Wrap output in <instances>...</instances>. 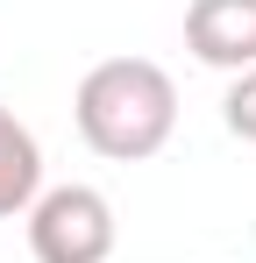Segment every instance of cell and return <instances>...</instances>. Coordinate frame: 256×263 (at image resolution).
Listing matches in <instances>:
<instances>
[{
  "label": "cell",
  "mask_w": 256,
  "mask_h": 263,
  "mask_svg": "<svg viewBox=\"0 0 256 263\" xmlns=\"http://www.w3.org/2000/svg\"><path fill=\"white\" fill-rule=\"evenodd\" d=\"M22 220H29V256L36 263H107L121 242L114 199L100 185H50Z\"/></svg>",
  "instance_id": "2"
},
{
  "label": "cell",
  "mask_w": 256,
  "mask_h": 263,
  "mask_svg": "<svg viewBox=\"0 0 256 263\" xmlns=\"http://www.w3.org/2000/svg\"><path fill=\"white\" fill-rule=\"evenodd\" d=\"M43 199V142L14 107H0V220L29 214Z\"/></svg>",
  "instance_id": "4"
},
{
  "label": "cell",
  "mask_w": 256,
  "mask_h": 263,
  "mask_svg": "<svg viewBox=\"0 0 256 263\" xmlns=\"http://www.w3.org/2000/svg\"><path fill=\"white\" fill-rule=\"evenodd\" d=\"M221 121H228L235 142H256V64L235 71V86H228V100H221Z\"/></svg>",
  "instance_id": "5"
},
{
  "label": "cell",
  "mask_w": 256,
  "mask_h": 263,
  "mask_svg": "<svg viewBox=\"0 0 256 263\" xmlns=\"http://www.w3.org/2000/svg\"><path fill=\"white\" fill-rule=\"evenodd\" d=\"M71 121H79L85 149L107 164H142L157 157L178 128V86L164 64L150 57H107L93 64L71 92Z\"/></svg>",
  "instance_id": "1"
},
{
  "label": "cell",
  "mask_w": 256,
  "mask_h": 263,
  "mask_svg": "<svg viewBox=\"0 0 256 263\" xmlns=\"http://www.w3.org/2000/svg\"><path fill=\"white\" fill-rule=\"evenodd\" d=\"M185 50L213 71L256 64V0H192L185 7Z\"/></svg>",
  "instance_id": "3"
}]
</instances>
